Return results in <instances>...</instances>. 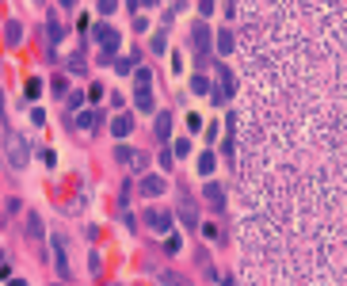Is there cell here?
Segmentation results:
<instances>
[{"label":"cell","instance_id":"1","mask_svg":"<svg viewBox=\"0 0 347 286\" xmlns=\"http://www.w3.org/2000/svg\"><path fill=\"white\" fill-rule=\"evenodd\" d=\"M4 153H8V164L12 168H23L27 156H31V153H27V141L19 138L16 130H4Z\"/></svg>","mask_w":347,"mask_h":286},{"label":"cell","instance_id":"2","mask_svg":"<svg viewBox=\"0 0 347 286\" xmlns=\"http://www.w3.org/2000/svg\"><path fill=\"white\" fill-rule=\"evenodd\" d=\"M96 42L103 46V50H114V46H119V31H114V27H107V23H99V27H96Z\"/></svg>","mask_w":347,"mask_h":286},{"label":"cell","instance_id":"3","mask_svg":"<svg viewBox=\"0 0 347 286\" xmlns=\"http://www.w3.org/2000/svg\"><path fill=\"white\" fill-rule=\"evenodd\" d=\"M119 160L130 168H145V153H138V149H119Z\"/></svg>","mask_w":347,"mask_h":286},{"label":"cell","instance_id":"4","mask_svg":"<svg viewBox=\"0 0 347 286\" xmlns=\"http://www.w3.org/2000/svg\"><path fill=\"white\" fill-rule=\"evenodd\" d=\"M111 130H114V138H126V134L134 130V119H130V115H119V119L111 122Z\"/></svg>","mask_w":347,"mask_h":286},{"label":"cell","instance_id":"5","mask_svg":"<svg viewBox=\"0 0 347 286\" xmlns=\"http://www.w3.org/2000/svg\"><path fill=\"white\" fill-rule=\"evenodd\" d=\"M145 221L156 229V233H164V229H168V214H164V210H149V217H145Z\"/></svg>","mask_w":347,"mask_h":286},{"label":"cell","instance_id":"6","mask_svg":"<svg viewBox=\"0 0 347 286\" xmlns=\"http://www.w3.org/2000/svg\"><path fill=\"white\" fill-rule=\"evenodd\" d=\"M141 191H145V195H160V191H164V180H160V176H145V180H141Z\"/></svg>","mask_w":347,"mask_h":286},{"label":"cell","instance_id":"7","mask_svg":"<svg viewBox=\"0 0 347 286\" xmlns=\"http://www.w3.org/2000/svg\"><path fill=\"white\" fill-rule=\"evenodd\" d=\"M4 38H8V46H19V42H23V27L8 23V27H4Z\"/></svg>","mask_w":347,"mask_h":286},{"label":"cell","instance_id":"8","mask_svg":"<svg viewBox=\"0 0 347 286\" xmlns=\"http://www.w3.org/2000/svg\"><path fill=\"white\" fill-rule=\"evenodd\" d=\"M27 233H31V237H42V217H38V214L27 217Z\"/></svg>","mask_w":347,"mask_h":286},{"label":"cell","instance_id":"9","mask_svg":"<svg viewBox=\"0 0 347 286\" xmlns=\"http://www.w3.org/2000/svg\"><path fill=\"white\" fill-rule=\"evenodd\" d=\"M168 126H172V119L160 111V119H156V138H168Z\"/></svg>","mask_w":347,"mask_h":286},{"label":"cell","instance_id":"10","mask_svg":"<svg viewBox=\"0 0 347 286\" xmlns=\"http://www.w3.org/2000/svg\"><path fill=\"white\" fill-rule=\"evenodd\" d=\"M206 199L214 202V206H221V202H225V199H221V187H217V183H210V187H206Z\"/></svg>","mask_w":347,"mask_h":286},{"label":"cell","instance_id":"11","mask_svg":"<svg viewBox=\"0 0 347 286\" xmlns=\"http://www.w3.org/2000/svg\"><path fill=\"white\" fill-rule=\"evenodd\" d=\"M160 282H168V286H191V282H187V278L172 275V271H164V275H160Z\"/></svg>","mask_w":347,"mask_h":286},{"label":"cell","instance_id":"12","mask_svg":"<svg viewBox=\"0 0 347 286\" xmlns=\"http://www.w3.org/2000/svg\"><path fill=\"white\" fill-rule=\"evenodd\" d=\"M217 50H221V53L233 50V38H229V31H221V35H217Z\"/></svg>","mask_w":347,"mask_h":286},{"label":"cell","instance_id":"13","mask_svg":"<svg viewBox=\"0 0 347 286\" xmlns=\"http://www.w3.org/2000/svg\"><path fill=\"white\" fill-rule=\"evenodd\" d=\"M96 122H99V115L84 111V115H80V119H77V126H84V130H88V126H96Z\"/></svg>","mask_w":347,"mask_h":286},{"label":"cell","instance_id":"14","mask_svg":"<svg viewBox=\"0 0 347 286\" xmlns=\"http://www.w3.org/2000/svg\"><path fill=\"white\" fill-rule=\"evenodd\" d=\"M50 42H61V23L57 19H50Z\"/></svg>","mask_w":347,"mask_h":286},{"label":"cell","instance_id":"15","mask_svg":"<svg viewBox=\"0 0 347 286\" xmlns=\"http://www.w3.org/2000/svg\"><path fill=\"white\" fill-rule=\"evenodd\" d=\"M180 214H183V221H187V225H195V206H187V202H183Z\"/></svg>","mask_w":347,"mask_h":286},{"label":"cell","instance_id":"16","mask_svg":"<svg viewBox=\"0 0 347 286\" xmlns=\"http://www.w3.org/2000/svg\"><path fill=\"white\" fill-rule=\"evenodd\" d=\"M99 12H114V0H99Z\"/></svg>","mask_w":347,"mask_h":286},{"label":"cell","instance_id":"17","mask_svg":"<svg viewBox=\"0 0 347 286\" xmlns=\"http://www.w3.org/2000/svg\"><path fill=\"white\" fill-rule=\"evenodd\" d=\"M0 122H4V92H0Z\"/></svg>","mask_w":347,"mask_h":286},{"label":"cell","instance_id":"18","mask_svg":"<svg viewBox=\"0 0 347 286\" xmlns=\"http://www.w3.org/2000/svg\"><path fill=\"white\" fill-rule=\"evenodd\" d=\"M8 286H27V282H23V278H12V282H8Z\"/></svg>","mask_w":347,"mask_h":286},{"label":"cell","instance_id":"19","mask_svg":"<svg viewBox=\"0 0 347 286\" xmlns=\"http://www.w3.org/2000/svg\"><path fill=\"white\" fill-rule=\"evenodd\" d=\"M61 4H65V8H73V4H77V0H61Z\"/></svg>","mask_w":347,"mask_h":286}]
</instances>
